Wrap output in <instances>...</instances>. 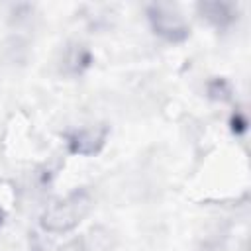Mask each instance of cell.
Returning a JSON list of instances; mask_svg holds the SVG:
<instances>
[{
  "label": "cell",
  "instance_id": "6da1fadb",
  "mask_svg": "<svg viewBox=\"0 0 251 251\" xmlns=\"http://www.w3.org/2000/svg\"><path fill=\"white\" fill-rule=\"evenodd\" d=\"M90 200L84 192H73L67 198L55 202L45 214H43V227L47 231H67L75 227L80 218L88 212Z\"/></svg>",
  "mask_w": 251,
  "mask_h": 251
},
{
  "label": "cell",
  "instance_id": "7a4b0ae2",
  "mask_svg": "<svg viewBox=\"0 0 251 251\" xmlns=\"http://www.w3.org/2000/svg\"><path fill=\"white\" fill-rule=\"evenodd\" d=\"M151 22H153L155 31L171 41L182 39L186 35V24L182 16L169 6H157L155 12L151 14Z\"/></svg>",
  "mask_w": 251,
  "mask_h": 251
},
{
  "label": "cell",
  "instance_id": "3957f363",
  "mask_svg": "<svg viewBox=\"0 0 251 251\" xmlns=\"http://www.w3.org/2000/svg\"><path fill=\"white\" fill-rule=\"evenodd\" d=\"M102 141H104V129L84 127V129L76 131V135L73 137V151H76V153H94L98 149V145H102Z\"/></svg>",
  "mask_w": 251,
  "mask_h": 251
},
{
  "label": "cell",
  "instance_id": "277c9868",
  "mask_svg": "<svg viewBox=\"0 0 251 251\" xmlns=\"http://www.w3.org/2000/svg\"><path fill=\"white\" fill-rule=\"evenodd\" d=\"M110 235L108 233H100L98 229L96 231H90L88 237H86V251H110Z\"/></svg>",
  "mask_w": 251,
  "mask_h": 251
},
{
  "label": "cell",
  "instance_id": "5b68a950",
  "mask_svg": "<svg viewBox=\"0 0 251 251\" xmlns=\"http://www.w3.org/2000/svg\"><path fill=\"white\" fill-rule=\"evenodd\" d=\"M82 65H86V53L80 47L71 49L65 57V69H71L73 73H78L82 69Z\"/></svg>",
  "mask_w": 251,
  "mask_h": 251
},
{
  "label": "cell",
  "instance_id": "8992f818",
  "mask_svg": "<svg viewBox=\"0 0 251 251\" xmlns=\"http://www.w3.org/2000/svg\"><path fill=\"white\" fill-rule=\"evenodd\" d=\"M0 222H2V212H0Z\"/></svg>",
  "mask_w": 251,
  "mask_h": 251
}]
</instances>
